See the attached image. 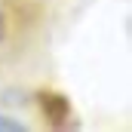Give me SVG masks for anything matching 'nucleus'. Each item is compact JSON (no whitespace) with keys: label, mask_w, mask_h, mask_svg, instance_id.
Listing matches in <instances>:
<instances>
[{"label":"nucleus","mask_w":132,"mask_h":132,"mask_svg":"<svg viewBox=\"0 0 132 132\" xmlns=\"http://www.w3.org/2000/svg\"><path fill=\"white\" fill-rule=\"evenodd\" d=\"M3 40H6V15L0 12V43H3Z\"/></svg>","instance_id":"7ed1b4c3"},{"label":"nucleus","mask_w":132,"mask_h":132,"mask_svg":"<svg viewBox=\"0 0 132 132\" xmlns=\"http://www.w3.org/2000/svg\"><path fill=\"white\" fill-rule=\"evenodd\" d=\"M28 126L22 123V120H9V117H3L0 114V132H25Z\"/></svg>","instance_id":"f03ea898"},{"label":"nucleus","mask_w":132,"mask_h":132,"mask_svg":"<svg viewBox=\"0 0 132 132\" xmlns=\"http://www.w3.org/2000/svg\"><path fill=\"white\" fill-rule=\"evenodd\" d=\"M40 104H43V111H46L59 126L65 123V117H71V104H68L59 92H43V95H40Z\"/></svg>","instance_id":"f257e3e1"}]
</instances>
